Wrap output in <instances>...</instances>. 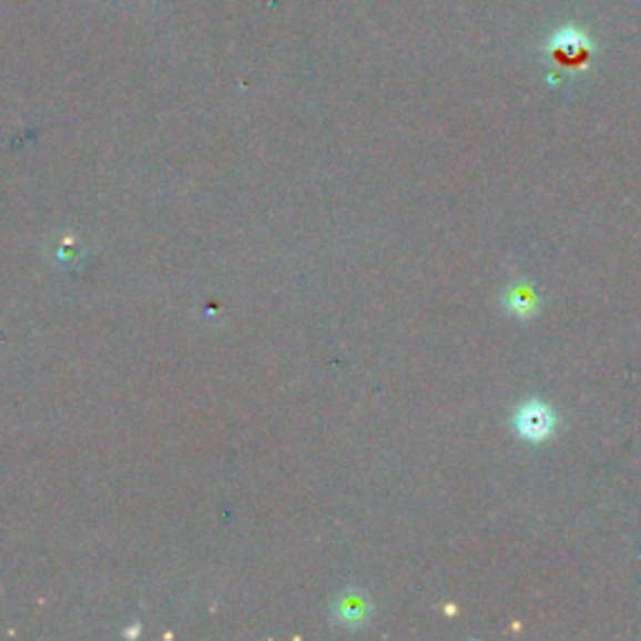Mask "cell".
Segmentation results:
<instances>
[{
    "mask_svg": "<svg viewBox=\"0 0 641 641\" xmlns=\"http://www.w3.org/2000/svg\"><path fill=\"white\" fill-rule=\"evenodd\" d=\"M513 431L529 444L549 441L553 431H557V416L543 401H527L521 404L517 414H513Z\"/></svg>",
    "mask_w": 641,
    "mask_h": 641,
    "instance_id": "obj_1",
    "label": "cell"
},
{
    "mask_svg": "<svg viewBox=\"0 0 641 641\" xmlns=\"http://www.w3.org/2000/svg\"><path fill=\"white\" fill-rule=\"evenodd\" d=\"M503 306H507L509 314H513L517 318H529L537 314L539 298L527 284H517L507 291V296H503Z\"/></svg>",
    "mask_w": 641,
    "mask_h": 641,
    "instance_id": "obj_2",
    "label": "cell"
}]
</instances>
